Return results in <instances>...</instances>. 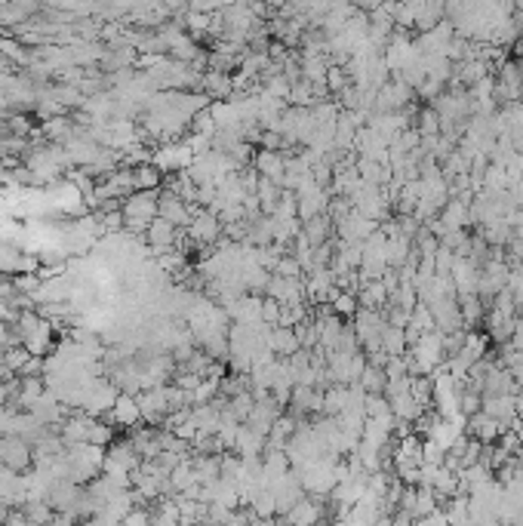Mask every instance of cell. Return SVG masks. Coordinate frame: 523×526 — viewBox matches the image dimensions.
Here are the masks:
<instances>
[{"mask_svg":"<svg viewBox=\"0 0 523 526\" xmlns=\"http://www.w3.org/2000/svg\"><path fill=\"white\" fill-rule=\"evenodd\" d=\"M157 200H161V191H135L124 200L120 215H124L126 232L145 234L152 228V222L157 219Z\"/></svg>","mask_w":523,"mask_h":526,"instance_id":"cell-1","label":"cell"},{"mask_svg":"<svg viewBox=\"0 0 523 526\" xmlns=\"http://www.w3.org/2000/svg\"><path fill=\"white\" fill-rule=\"evenodd\" d=\"M268 489H271V495H275L277 517H286L292 508L299 505V502L308 499L305 489H302V484H299V478H296V471L283 474V478H281V480H275V484H271Z\"/></svg>","mask_w":523,"mask_h":526,"instance_id":"cell-2","label":"cell"},{"mask_svg":"<svg viewBox=\"0 0 523 526\" xmlns=\"http://www.w3.org/2000/svg\"><path fill=\"white\" fill-rule=\"evenodd\" d=\"M31 462H34L31 443L22 441V437H0V465L16 474H25Z\"/></svg>","mask_w":523,"mask_h":526,"instance_id":"cell-3","label":"cell"},{"mask_svg":"<svg viewBox=\"0 0 523 526\" xmlns=\"http://www.w3.org/2000/svg\"><path fill=\"white\" fill-rule=\"evenodd\" d=\"M283 416V407H277L271 398H265V400H256L253 403V409H249V416H247V422H243V428H249L253 434H259L268 441V434H271V428H275V422Z\"/></svg>","mask_w":523,"mask_h":526,"instance_id":"cell-4","label":"cell"},{"mask_svg":"<svg viewBox=\"0 0 523 526\" xmlns=\"http://www.w3.org/2000/svg\"><path fill=\"white\" fill-rule=\"evenodd\" d=\"M179 241H182V232H179L176 225H170L167 219H157L152 222V228L145 232V243L152 247L154 256H163V253H173V250H179Z\"/></svg>","mask_w":523,"mask_h":526,"instance_id":"cell-5","label":"cell"},{"mask_svg":"<svg viewBox=\"0 0 523 526\" xmlns=\"http://www.w3.org/2000/svg\"><path fill=\"white\" fill-rule=\"evenodd\" d=\"M327 521V502L324 499H302L286 517H281V526H318Z\"/></svg>","mask_w":523,"mask_h":526,"instance_id":"cell-6","label":"cell"},{"mask_svg":"<svg viewBox=\"0 0 523 526\" xmlns=\"http://www.w3.org/2000/svg\"><path fill=\"white\" fill-rule=\"evenodd\" d=\"M465 434L484 446H492L501 434H505V428H501L496 419H490V416L477 413V416H471V419H465Z\"/></svg>","mask_w":523,"mask_h":526,"instance_id":"cell-7","label":"cell"},{"mask_svg":"<svg viewBox=\"0 0 523 526\" xmlns=\"http://www.w3.org/2000/svg\"><path fill=\"white\" fill-rule=\"evenodd\" d=\"M256 163V172H259V179H268V182L281 185L283 188V172H286V154H281V151H256L253 157Z\"/></svg>","mask_w":523,"mask_h":526,"instance_id":"cell-8","label":"cell"},{"mask_svg":"<svg viewBox=\"0 0 523 526\" xmlns=\"http://www.w3.org/2000/svg\"><path fill=\"white\" fill-rule=\"evenodd\" d=\"M111 416V425H124V428H133V425L142 422V409H139V400H135V394H118V400H114V407L109 409Z\"/></svg>","mask_w":523,"mask_h":526,"instance_id":"cell-9","label":"cell"},{"mask_svg":"<svg viewBox=\"0 0 523 526\" xmlns=\"http://www.w3.org/2000/svg\"><path fill=\"white\" fill-rule=\"evenodd\" d=\"M268 351H271V355H277L281 360H290L292 355H296V351H302L296 329H286V327L271 329V333H268Z\"/></svg>","mask_w":523,"mask_h":526,"instance_id":"cell-10","label":"cell"},{"mask_svg":"<svg viewBox=\"0 0 523 526\" xmlns=\"http://www.w3.org/2000/svg\"><path fill=\"white\" fill-rule=\"evenodd\" d=\"M163 172L152 167V163H142V167L133 170V188L135 191H161Z\"/></svg>","mask_w":523,"mask_h":526,"instance_id":"cell-11","label":"cell"},{"mask_svg":"<svg viewBox=\"0 0 523 526\" xmlns=\"http://www.w3.org/2000/svg\"><path fill=\"white\" fill-rule=\"evenodd\" d=\"M357 385L363 388V394H367V398H372V394H385V388H388V379H385L382 366H370L367 364V370H363V376H361Z\"/></svg>","mask_w":523,"mask_h":526,"instance_id":"cell-12","label":"cell"},{"mask_svg":"<svg viewBox=\"0 0 523 526\" xmlns=\"http://www.w3.org/2000/svg\"><path fill=\"white\" fill-rule=\"evenodd\" d=\"M281 314H283V305H281V302H275V299H268V295H262V308H259L262 327H268V329L281 327Z\"/></svg>","mask_w":523,"mask_h":526,"instance_id":"cell-13","label":"cell"},{"mask_svg":"<svg viewBox=\"0 0 523 526\" xmlns=\"http://www.w3.org/2000/svg\"><path fill=\"white\" fill-rule=\"evenodd\" d=\"M25 521L28 523H38V526H47L49 521L56 517V511L47 505V502H28V505L22 508Z\"/></svg>","mask_w":523,"mask_h":526,"instance_id":"cell-14","label":"cell"},{"mask_svg":"<svg viewBox=\"0 0 523 526\" xmlns=\"http://www.w3.org/2000/svg\"><path fill=\"white\" fill-rule=\"evenodd\" d=\"M302 265L296 262L292 256H283L281 262H277V268H275V277H286V280H299L302 277Z\"/></svg>","mask_w":523,"mask_h":526,"instance_id":"cell-15","label":"cell"},{"mask_svg":"<svg viewBox=\"0 0 523 526\" xmlns=\"http://www.w3.org/2000/svg\"><path fill=\"white\" fill-rule=\"evenodd\" d=\"M47 526H77V517H71V514H56Z\"/></svg>","mask_w":523,"mask_h":526,"instance_id":"cell-16","label":"cell"},{"mask_svg":"<svg viewBox=\"0 0 523 526\" xmlns=\"http://www.w3.org/2000/svg\"><path fill=\"white\" fill-rule=\"evenodd\" d=\"M318 526H336V523H333V521H320Z\"/></svg>","mask_w":523,"mask_h":526,"instance_id":"cell-17","label":"cell"},{"mask_svg":"<svg viewBox=\"0 0 523 526\" xmlns=\"http://www.w3.org/2000/svg\"><path fill=\"white\" fill-rule=\"evenodd\" d=\"M25 526H38V523H25Z\"/></svg>","mask_w":523,"mask_h":526,"instance_id":"cell-18","label":"cell"}]
</instances>
